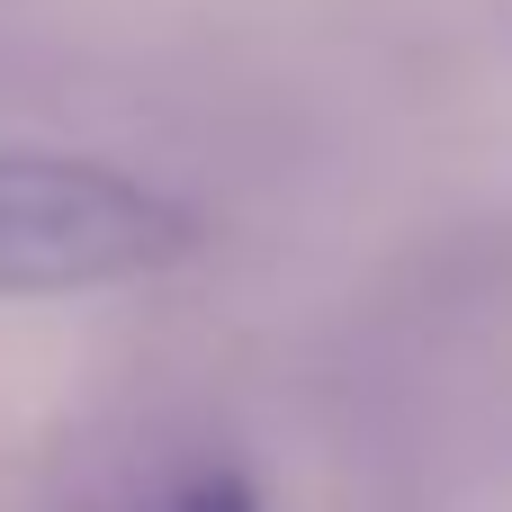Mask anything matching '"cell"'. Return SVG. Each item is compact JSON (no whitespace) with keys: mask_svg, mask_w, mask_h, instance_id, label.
Instances as JSON below:
<instances>
[{"mask_svg":"<svg viewBox=\"0 0 512 512\" xmlns=\"http://www.w3.org/2000/svg\"><path fill=\"white\" fill-rule=\"evenodd\" d=\"M198 216L117 162L0 144V297H81L180 270Z\"/></svg>","mask_w":512,"mask_h":512,"instance_id":"6da1fadb","label":"cell"},{"mask_svg":"<svg viewBox=\"0 0 512 512\" xmlns=\"http://www.w3.org/2000/svg\"><path fill=\"white\" fill-rule=\"evenodd\" d=\"M171 512H261V504H252V486H243V477H207V486H189Z\"/></svg>","mask_w":512,"mask_h":512,"instance_id":"7a4b0ae2","label":"cell"}]
</instances>
